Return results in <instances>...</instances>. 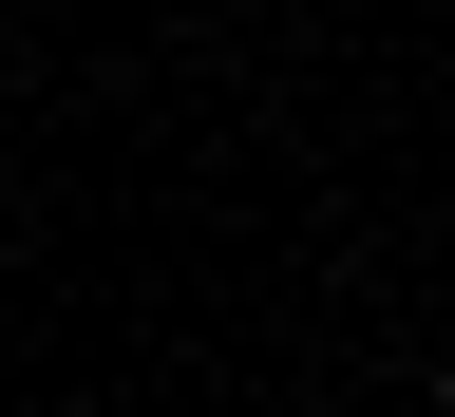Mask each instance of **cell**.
I'll return each instance as SVG.
<instances>
[{
    "instance_id": "cell-1",
    "label": "cell",
    "mask_w": 455,
    "mask_h": 417,
    "mask_svg": "<svg viewBox=\"0 0 455 417\" xmlns=\"http://www.w3.org/2000/svg\"><path fill=\"white\" fill-rule=\"evenodd\" d=\"M418 417H455V361H436V398H418Z\"/></svg>"
}]
</instances>
